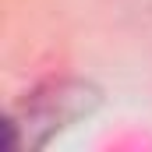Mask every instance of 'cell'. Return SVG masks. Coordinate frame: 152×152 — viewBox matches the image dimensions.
<instances>
[{"instance_id":"cell-1","label":"cell","mask_w":152,"mask_h":152,"mask_svg":"<svg viewBox=\"0 0 152 152\" xmlns=\"http://www.w3.org/2000/svg\"><path fill=\"white\" fill-rule=\"evenodd\" d=\"M103 92L85 78H53L39 88L25 92L4 120V145L7 152L42 149L60 131L75 127L99 110Z\"/></svg>"}]
</instances>
